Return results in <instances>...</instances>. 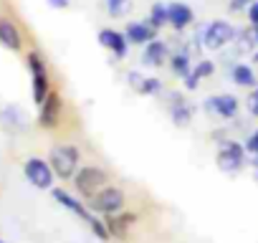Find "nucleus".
<instances>
[{"label": "nucleus", "instance_id": "obj_4", "mask_svg": "<svg viewBox=\"0 0 258 243\" xmlns=\"http://www.w3.org/2000/svg\"><path fill=\"white\" fill-rule=\"evenodd\" d=\"M106 185H109V172L104 167H96V165H84L74 175V188L84 200H91Z\"/></svg>", "mask_w": 258, "mask_h": 243}, {"label": "nucleus", "instance_id": "obj_21", "mask_svg": "<svg viewBox=\"0 0 258 243\" xmlns=\"http://www.w3.org/2000/svg\"><path fill=\"white\" fill-rule=\"evenodd\" d=\"M3 122L8 127H13V130H26V114L18 106H8L3 111Z\"/></svg>", "mask_w": 258, "mask_h": 243}, {"label": "nucleus", "instance_id": "obj_10", "mask_svg": "<svg viewBox=\"0 0 258 243\" xmlns=\"http://www.w3.org/2000/svg\"><path fill=\"white\" fill-rule=\"evenodd\" d=\"M167 111H170V119H172V125H175V127H190V122H192L198 106H195L192 101H187L182 94L172 91V94H170Z\"/></svg>", "mask_w": 258, "mask_h": 243}, {"label": "nucleus", "instance_id": "obj_6", "mask_svg": "<svg viewBox=\"0 0 258 243\" xmlns=\"http://www.w3.org/2000/svg\"><path fill=\"white\" fill-rule=\"evenodd\" d=\"M238 31L233 28V23L218 18V21H210L205 23V31H203V48L208 51H225L228 46H233Z\"/></svg>", "mask_w": 258, "mask_h": 243}, {"label": "nucleus", "instance_id": "obj_25", "mask_svg": "<svg viewBox=\"0 0 258 243\" xmlns=\"http://www.w3.org/2000/svg\"><path fill=\"white\" fill-rule=\"evenodd\" d=\"M245 109H248V114H250V116H255V119H258V86L248 91V96H245Z\"/></svg>", "mask_w": 258, "mask_h": 243}, {"label": "nucleus", "instance_id": "obj_27", "mask_svg": "<svg viewBox=\"0 0 258 243\" xmlns=\"http://www.w3.org/2000/svg\"><path fill=\"white\" fill-rule=\"evenodd\" d=\"M243 145H245V150H248V155H253V157H258V130H255V132H250V135H248V140H245Z\"/></svg>", "mask_w": 258, "mask_h": 243}, {"label": "nucleus", "instance_id": "obj_31", "mask_svg": "<svg viewBox=\"0 0 258 243\" xmlns=\"http://www.w3.org/2000/svg\"><path fill=\"white\" fill-rule=\"evenodd\" d=\"M46 3H48V8H53V11H63V8L71 6V0H46Z\"/></svg>", "mask_w": 258, "mask_h": 243}, {"label": "nucleus", "instance_id": "obj_8", "mask_svg": "<svg viewBox=\"0 0 258 243\" xmlns=\"http://www.w3.org/2000/svg\"><path fill=\"white\" fill-rule=\"evenodd\" d=\"M63 116V96L58 91H51L48 99L38 106V127L41 130H56Z\"/></svg>", "mask_w": 258, "mask_h": 243}, {"label": "nucleus", "instance_id": "obj_30", "mask_svg": "<svg viewBox=\"0 0 258 243\" xmlns=\"http://www.w3.org/2000/svg\"><path fill=\"white\" fill-rule=\"evenodd\" d=\"M126 81H129V86H132V89L137 91V89H140V84L145 81V76H142L140 71H129V74H126Z\"/></svg>", "mask_w": 258, "mask_h": 243}, {"label": "nucleus", "instance_id": "obj_23", "mask_svg": "<svg viewBox=\"0 0 258 243\" xmlns=\"http://www.w3.org/2000/svg\"><path fill=\"white\" fill-rule=\"evenodd\" d=\"M142 96H160L162 91H165V84L157 79V76H145V81L140 84V89H137Z\"/></svg>", "mask_w": 258, "mask_h": 243}, {"label": "nucleus", "instance_id": "obj_14", "mask_svg": "<svg viewBox=\"0 0 258 243\" xmlns=\"http://www.w3.org/2000/svg\"><path fill=\"white\" fill-rule=\"evenodd\" d=\"M104 220H106V225H109V233H111V238L126 240L129 230H132V228L140 223V215L124 208L121 213H116V215H109V218H104Z\"/></svg>", "mask_w": 258, "mask_h": 243}, {"label": "nucleus", "instance_id": "obj_20", "mask_svg": "<svg viewBox=\"0 0 258 243\" xmlns=\"http://www.w3.org/2000/svg\"><path fill=\"white\" fill-rule=\"evenodd\" d=\"M147 21H150V23H152V26H155L157 31H162L165 26H170V3H162V0H157V3H152Z\"/></svg>", "mask_w": 258, "mask_h": 243}, {"label": "nucleus", "instance_id": "obj_18", "mask_svg": "<svg viewBox=\"0 0 258 243\" xmlns=\"http://www.w3.org/2000/svg\"><path fill=\"white\" fill-rule=\"evenodd\" d=\"M230 81L235 86H243V89H255L258 86V76H255V69L245 61H235L230 66Z\"/></svg>", "mask_w": 258, "mask_h": 243}, {"label": "nucleus", "instance_id": "obj_11", "mask_svg": "<svg viewBox=\"0 0 258 243\" xmlns=\"http://www.w3.org/2000/svg\"><path fill=\"white\" fill-rule=\"evenodd\" d=\"M96 41H99V46L106 48L116 61H119V58H126V51H129V46H132V43L126 41L124 31H116V28H101L99 36H96Z\"/></svg>", "mask_w": 258, "mask_h": 243}, {"label": "nucleus", "instance_id": "obj_3", "mask_svg": "<svg viewBox=\"0 0 258 243\" xmlns=\"http://www.w3.org/2000/svg\"><path fill=\"white\" fill-rule=\"evenodd\" d=\"M218 145H220V147H218V155H215L218 170L225 172V175H238V172L245 167V162H248V150H245V145H240V142H235V140H223V142H218Z\"/></svg>", "mask_w": 258, "mask_h": 243}, {"label": "nucleus", "instance_id": "obj_7", "mask_svg": "<svg viewBox=\"0 0 258 243\" xmlns=\"http://www.w3.org/2000/svg\"><path fill=\"white\" fill-rule=\"evenodd\" d=\"M23 172H26V180L38 188V190H53V180H56V172L51 167L48 160L43 157H28L26 165H23Z\"/></svg>", "mask_w": 258, "mask_h": 243}, {"label": "nucleus", "instance_id": "obj_35", "mask_svg": "<svg viewBox=\"0 0 258 243\" xmlns=\"http://www.w3.org/2000/svg\"><path fill=\"white\" fill-rule=\"evenodd\" d=\"M0 243H3V240H0Z\"/></svg>", "mask_w": 258, "mask_h": 243}, {"label": "nucleus", "instance_id": "obj_1", "mask_svg": "<svg viewBox=\"0 0 258 243\" xmlns=\"http://www.w3.org/2000/svg\"><path fill=\"white\" fill-rule=\"evenodd\" d=\"M26 66H28V74H31V96H33V104L41 106L48 94L53 91L51 89V74H48V66L43 61V56L38 51H28L26 56Z\"/></svg>", "mask_w": 258, "mask_h": 243}, {"label": "nucleus", "instance_id": "obj_19", "mask_svg": "<svg viewBox=\"0 0 258 243\" xmlns=\"http://www.w3.org/2000/svg\"><path fill=\"white\" fill-rule=\"evenodd\" d=\"M170 71L177 76V79H185L190 71H192V66H195V61H192V56L185 51V48H177L172 56H170Z\"/></svg>", "mask_w": 258, "mask_h": 243}, {"label": "nucleus", "instance_id": "obj_5", "mask_svg": "<svg viewBox=\"0 0 258 243\" xmlns=\"http://www.w3.org/2000/svg\"><path fill=\"white\" fill-rule=\"evenodd\" d=\"M89 208H91V213H96L101 218L116 215V213H121L126 208V193L121 188H116V185H106L89 200Z\"/></svg>", "mask_w": 258, "mask_h": 243}, {"label": "nucleus", "instance_id": "obj_24", "mask_svg": "<svg viewBox=\"0 0 258 243\" xmlns=\"http://www.w3.org/2000/svg\"><path fill=\"white\" fill-rule=\"evenodd\" d=\"M192 71H195L200 79H208V76L215 74V61H213V58H200V61H195Z\"/></svg>", "mask_w": 258, "mask_h": 243}, {"label": "nucleus", "instance_id": "obj_34", "mask_svg": "<svg viewBox=\"0 0 258 243\" xmlns=\"http://www.w3.org/2000/svg\"><path fill=\"white\" fill-rule=\"evenodd\" d=\"M255 36H258V28H255Z\"/></svg>", "mask_w": 258, "mask_h": 243}, {"label": "nucleus", "instance_id": "obj_32", "mask_svg": "<svg viewBox=\"0 0 258 243\" xmlns=\"http://www.w3.org/2000/svg\"><path fill=\"white\" fill-rule=\"evenodd\" d=\"M250 58H253V64H255V66H258V48H255V51H253V56H250Z\"/></svg>", "mask_w": 258, "mask_h": 243}, {"label": "nucleus", "instance_id": "obj_9", "mask_svg": "<svg viewBox=\"0 0 258 243\" xmlns=\"http://www.w3.org/2000/svg\"><path fill=\"white\" fill-rule=\"evenodd\" d=\"M205 111H210L218 119H233L240 109V99L235 94H213L205 99Z\"/></svg>", "mask_w": 258, "mask_h": 243}, {"label": "nucleus", "instance_id": "obj_15", "mask_svg": "<svg viewBox=\"0 0 258 243\" xmlns=\"http://www.w3.org/2000/svg\"><path fill=\"white\" fill-rule=\"evenodd\" d=\"M51 195H53V200H56L61 208L71 210V213H74V215H79L84 223H89V220L94 218V213H91L89 203H81L79 198H74V195H71V193H66L63 188H53V190H51Z\"/></svg>", "mask_w": 258, "mask_h": 243}, {"label": "nucleus", "instance_id": "obj_33", "mask_svg": "<svg viewBox=\"0 0 258 243\" xmlns=\"http://www.w3.org/2000/svg\"><path fill=\"white\" fill-rule=\"evenodd\" d=\"M255 183H258V167H255Z\"/></svg>", "mask_w": 258, "mask_h": 243}, {"label": "nucleus", "instance_id": "obj_12", "mask_svg": "<svg viewBox=\"0 0 258 243\" xmlns=\"http://www.w3.org/2000/svg\"><path fill=\"white\" fill-rule=\"evenodd\" d=\"M170 56H172V51H170V43L165 41V38H155V41H150L147 46H142V66H147V69H160V66H165L167 61H170Z\"/></svg>", "mask_w": 258, "mask_h": 243}, {"label": "nucleus", "instance_id": "obj_13", "mask_svg": "<svg viewBox=\"0 0 258 243\" xmlns=\"http://www.w3.org/2000/svg\"><path fill=\"white\" fill-rule=\"evenodd\" d=\"M124 36L132 46H147L150 41H155L160 36V31L145 18V21H129L124 26Z\"/></svg>", "mask_w": 258, "mask_h": 243}, {"label": "nucleus", "instance_id": "obj_26", "mask_svg": "<svg viewBox=\"0 0 258 243\" xmlns=\"http://www.w3.org/2000/svg\"><path fill=\"white\" fill-rule=\"evenodd\" d=\"M245 18H248V26L258 28V0H253V3L245 8Z\"/></svg>", "mask_w": 258, "mask_h": 243}, {"label": "nucleus", "instance_id": "obj_28", "mask_svg": "<svg viewBox=\"0 0 258 243\" xmlns=\"http://www.w3.org/2000/svg\"><path fill=\"white\" fill-rule=\"evenodd\" d=\"M182 81H185V84H182V86H185V91H195V89L200 86V81H203V79H200L195 71H190V74H187Z\"/></svg>", "mask_w": 258, "mask_h": 243}, {"label": "nucleus", "instance_id": "obj_22", "mask_svg": "<svg viewBox=\"0 0 258 243\" xmlns=\"http://www.w3.org/2000/svg\"><path fill=\"white\" fill-rule=\"evenodd\" d=\"M106 3V13L111 18H124L132 11V0H104Z\"/></svg>", "mask_w": 258, "mask_h": 243}, {"label": "nucleus", "instance_id": "obj_16", "mask_svg": "<svg viewBox=\"0 0 258 243\" xmlns=\"http://www.w3.org/2000/svg\"><path fill=\"white\" fill-rule=\"evenodd\" d=\"M192 26H195V11L187 3H182V0L170 3V28L177 33H185Z\"/></svg>", "mask_w": 258, "mask_h": 243}, {"label": "nucleus", "instance_id": "obj_2", "mask_svg": "<svg viewBox=\"0 0 258 243\" xmlns=\"http://www.w3.org/2000/svg\"><path fill=\"white\" fill-rule=\"evenodd\" d=\"M48 162L56 172V177L61 180H74V175L79 172V162H81V152L76 145H53L51 147V155H48Z\"/></svg>", "mask_w": 258, "mask_h": 243}, {"label": "nucleus", "instance_id": "obj_29", "mask_svg": "<svg viewBox=\"0 0 258 243\" xmlns=\"http://www.w3.org/2000/svg\"><path fill=\"white\" fill-rule=\"evenodd\" d=\"M250 3H253V0H230V3H228V11H230V13H240V11H245Z\"/></svg>", "mask_w": 258, "mask_h": 243}, {"label": "nucleus", "instance_id": "obj_17", "mask_svg": "<svg viewBox=\"0 0 258 243\" xmlns=\"http://www.w3.org/2000/svg\"><path fill=\"white\" fill-rule=\"evenodd\" d=\"M0 46H6L8 51H21L23 48L21 28L11 18H6V16H0Z\"/></svg>", "mask_w": 258, "mask_h": 243}]
</instances>
